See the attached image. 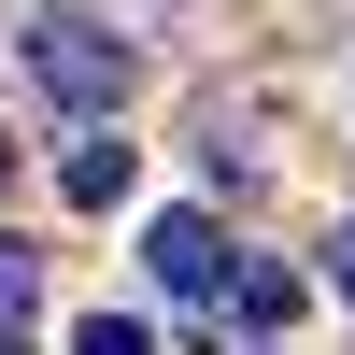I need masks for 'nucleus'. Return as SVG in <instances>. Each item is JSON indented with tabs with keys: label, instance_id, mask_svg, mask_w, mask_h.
<instances>
[{
	"label": "nucleus",
	"instance_id": "nucleus-8",
	"mask_svg": "<svg viewBox=\"0 0 355 355\" xmlns=\"http://www.w3.org/2000/svg\"><path fill=\"white\" fill-rule=\"evenodd\" d=\"M0 185H15V142H0Z\"/></svg>",
	"mask_w": 355,
	"mask_h": 355
},
{
	"label": "nucleus",
	"instance_id": "nucleus-5",
	"mask_svg": "<svg viewBox=\"0 0 355 355\" xmlns=\"http://www.w3.org/2000/svg\"><path fill=\"white\" fill-rule=\"evenodd\" d=\"M28 313H43V256H28V242H0V355H15Z\"/></svg>",
	"mask_w": 355,
	"mask_h": 355
},
{
	"label": "nucleus",
	"instance_id": "nucleus-1",
	"mask_svg": "<svg viewBox=\"0 0 355 355\" xmlns=\"http://www.w3.org/2000/svg\"><path fill=\"white\" fill-rule=\"evenodd\" d=\"M28 71H43V100L100 114V128H114V100H128V43H114L100 15H43L28 28Z\"/></svg>",
	"mask_w": 355,
	"mask_h": 355
},
{
	"label": "nucleus",
	"instance_id": "nucleus-3",
	"mask_svg": "<svg viewBox=\"0 0 355 355\" xmlns=\"http://www.w3.org/2000/svg\"><path fill=\"white\" fill-rule=\"evenodd\" d=\"M227 299H242V327L270 341V327H299V299H313V284L284 270V256H242V270H227Z\"/></svg>",
	"mask_w": 355,
	"mask_h": 355
},
{
	"label": "nucleus",
	"instance_id": "nucleus-7",
	"mask_svg": "<svg viewBox=\"0 0 355 355\" xmlns=\"http://www.w3.org/2000/svg\"><path fill=\"white\" fill-rule=\"evenodd\" d=\"M327 284H341V299H355V227H341V242H327Z\"/></svg>",
	"mask_w": 355,
	"mask_h": 355
},
{
	"label": "nucleus",
	"instance_id": "nucleus-6",
	"mask_svg": "<svg viewBox=\"0 0 355 355\" xmlns=\"http://www.w3.org/2000/svg\"><path fill=\"white\" fill-rule=\"evenodd\" d=\"M71 355H157V327H142V313H85Z\"/></svg>",
	"mask_w": 355,
	"mask_h": 355
},
{
	"label": "nucleus",
	"instance_id": "nucleus-2",
	"mask_svg": "<svg viewBox=\"0 0 355 355\" xmlns=\"http://www.w3.org/2000/svg\"><path fill=\"white\" fill-rule=\"evenodd\" d=\"M142 270H157L171 299H214V284H227V242H214V214H157V227H142Z\"/></svg>",
	"mask_w": 355,
	"mask_h": 355
},
{
	"label": "nucleus",
	"instance_id": "nucleus-4",
	"mask_svg": "<svg viewBox=\"0 0 355 355\" xmlns=\"http://www.w3.org/2000/svg\"><path fill=\"white\" fill-rule=\"evenodd\" d=\"M128 185H142V157H128L114 128H100V142H71V199H85V214H114Z\"/></svg>",
	"mask_w": 355,
	"mask_h": 355
}]
</instances>
